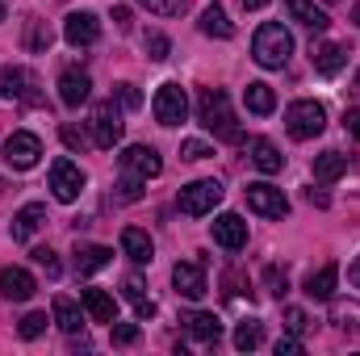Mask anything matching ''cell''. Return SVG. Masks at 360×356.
I'll return each mask as SVG.
<instances>
[{"instance_id":"49","label":"cell","mask_w":360,"mask_h":356,"mask_svg":"<svg viewBox=\"0 0 360 356\" xmlns=\"http://www.w3.org/2000/svg\"><path fill=\"white\" fill-rule=\"evenodd\" d=\"M239 4H243V8H248V13H256V8H264V4H269V0H239Z\"/></svg>"},{"instance_id":"43","label":"cell","mask_w":360,"mask_h":356,"mask_svg":"<svg viewBox=\"0 0 360 356\" xmlns=\"http://www.w3.org/2000/svg\"><path fill=\"white\" fill-rule=\"evenodd\" d=\"M285 327H289V331H293V336H302V331H306V327H310V323H306V314H302V310H297V306H289V310H285Z\"/></svg>"},{"instance_id":"24","label":"cell","mask_w":360,"mask_h":356,"mask_svg":"<svg viewBox=\"0 0 360 356\" xmlns=\"http://www.w3.org/2000/svg\"><path fill=\"white\" fill-rule=\"evenodd\" d=\"M201 34H205V38H231V34H235V25H231V17H226L222 4H205V13H201Z\"/></svg>"},{"instance_id":"17","label":"cell","mask_w":360,"mask_h":356,"mask_svg":"<svg viewBox=\"0 0 360 356\" xmlns=\"http://www.w3.org/2000/svg\"><path fill=\"white\" fill-rule=\"evenodd\" d=\"M122 252H126L134 265H151V260H155V243H151V235L139 231V227H126V231H122Z\"/></svg>"},{"instance_id":"40","label":"cell","mask_w":360,"mask_h":356,"mask_svg":"<svg viewBox=\"0 0 360 356\" xmlns=\"http://www.w3.org/2000/svg\"><path fill=\"white\" fill-rule=\"evenodd\" d=\"M139 340V327L134 323H113V344L117 348H126V344H134Z\"/></svg>"},{"instance_id":"8","label":"cell","mask_w":360,"mask_h":356,"mask_svg":"<svg viewBox=\"0 0 360 356\" xmlns=\"http://www.w3.org/2000/svg\"><path fill=\"white\" fill-rule=\"evenodd\" d=\"M92 147H101V151H109L117 139H122V113L113 109V101H101L96 109H92Z\"/></svg>"},{"instance_id":"5","label":"cell","mask_w":360,"mask_h":356,"mask_svg":"<svg viewBox=\"0 0 360 356\" xmlns=\"http://www.w3.org/2000/svg\"><path fill=\"white\" fill-rule=\"evenodd\" d=\"M0 96L4 101H17V105H42L38 76L30 68H4L0 72Z\"/></svg>"},{"instance_id":"19","label":"cell","mask_w":360,"mask_h":356,"mask_svg":"<svg viewBox=\"0 0 360 356\" xmlns=\"http://www.w3.org/2000/svg\"><path fill=\"white\" fill-rule=\"evenodd\" d=\"M46 222V205L42 201H30L13 214V239H34V231Z\"/></svg>"},{"instance_id":"27","label":"cell","mask_w":360,"mask_h":356,"mask_svg":"<svg viewBox=\"0 0 360 356\" xmlns=\"http://www.w3.org/2000/svg\"><path fill=\"white\" fill-rule=\"evenodd\" d=\"M252 164H256L260 172H281V168H285V155L272 147L269 139H252Z\"/></svg>"},{"instance_id":"21","label":"cell","mask_w":360,"mask_h":356,"mask_svg":"<svg viewBox=\"0 0 360 356\" xmlns=\"http://www.w3.org/2000/svg\"><path fill=\"white\" fill-rule=\"evenodd\" d=\"M285 8H289V17H293L297 25H306L310 34H323V30H327V13H323L314 0H285Z\"/></svg>"},{"instance_id":"7","label":"cell","mask_w":360,"mask_h":356,"mask_svg":"<svg viewBox=\"0 0 360 356\" xmlns=\"http://www.w3.org/2000/svg\"><path fill=\"white\" fill-rule=\"evenodd\" d=\"M38 160H42V143H38V134H30V130L8 134V143H4V164H8V168L30 172Z\"/></svg>"},{"instance_id":"30","label":"cell","mask_w":360,"mask_h":356,"mask_svg":"<svg viewBox=\"0 0 360 356\" xmlns=\"http://www.w3.org/2000/svg\"><path fill=\"white\" fill-rule=\"evenodd\" d=\"M243 96H248V109H252V113H260V117L276 109V92H272L269 84H264V80H256V84H248V92H243Z\"/></svg>"},{"instance_id":"32","label":"cell","mask_w":360,"mask_h":356,"mask_svg":"<svg viewBox=\"0 0 360 356\" xmlns=\"http://www.w3.org/2000/svg\"><path fill=\"white\" fill-rule=\"evenodd\" d=\"M335 323L344 327V331H352V336H360V302H335Z\"/></svg>"},{"instance_id":"33","label":"cell","mask_w":360,"mask_h":356,"mask_svg":"<svg viewBox=\"0 0 360 356\" xmlns=\"http://www.w3.org/2000/svg\"><path fill=\"white\" fill-rule=\"evenodd\" d=\"M25 25H30V34H25V46H30V51H38V55H46V46H51V30H46V21L30 17Z\"/></svg>"},{"instance_id":"35","label":"cell","mask_w":360,"mask_h":356,"mask_svg":"<svg viewBox=\"0 0 360 356\" xmlns=\"http://www.w3.org/2000/svg\"><path fill=\"white\" fill-rule=\"evenodd\" d=\"M143 184H147L143 177L122 172V180H117V197H122V201H139V197H143Z\"/></svg>"},{"instance_id":"41","label":"cell","mask_w":360,"mask_h":356,"mask_svg":"<svg viewBox=\"0 0 360 356\" xmlns=\"http://www.w3.org/2000/svg\"><path fill=\"white\" fill-rule=\"evenodd\" d=\"M59 134H63V143H68L72 151H84V147H89V143H92L89 134H84V130H76V126H63Z\"/></svg>"},{"instance_id":"18","label":"cell","mask_w":360,"mask_h":356,"mask_svg":"<svg viewBox=\"0 0 360 356\" xmlns=\"http://www.w3.org/2000/svg\"><path fill=\"white\" fill-rule=\"evenodd\" d=\"M80 302H84V310L92 314V323H117V302L105 293V289H80Z\"/></svg>"},{"instance_id":"28","label":"cell","mask_w":360,"mask_h":356,"mask_svg":"<svg viewBox=\"0 0 360 356\" xmlns=\"http://www.w3.org/2000/svg\"><path fill=\"white\" fill-rule=\"evenodd\" d=\"M109 260H113V252H109V248H101V243L76 248V272H80V276H89V272H96V268H105Z\"/></svg>"},{"instance_id":"25","label":"cell","mask_w":360,"mask_h":356,"mask_svg":"<svg viewBox=\"0 0 360 356\" xmlns=\"http://www.w3.org/2000/svg\"><path fill=\"white\" fill-rule=\"evenodd\" d=\"M344 172H348V155H340V151H323L314 160V180L319 184H335Z\"/></svg>"},{"instance_id":"12","label":"cell","mask_w":360,"mask_h":356,"mask_svg":"<svg viewBox=\"0 0 360 356\" xmlns=\"http://www.w3.org/2000/svg\"><path fill=\"white\" fill-rule=\"evenodd\" d=\"M248 205L264 218H285L289 214V197L272 184H248Z\"/></svg>"},{"instance_id":"26","label":"cell","mask_w":360,"mask_h":356,"mask_svg":"<svg viewBox=\"0 0 360 356\" xmlns=\"http://www.w3.org/2000/svg\"><path fill=\"white\" fill-rule=\"evenodd\" d=\"M55 323H59V331H68V336H76L80 327H84V314H80V306L72 302V298H55Z\"/></svg>"},{"instance_id":"38","label":"cell","mask_w":360,"mask_h":356,"mask_svg":"<svg viewBox=\"0 0 360 356\" xmlns=\"http://www.w3.org/2000/svg\"><path fill=\"white\" fill-rule=\"evenodd\" d=\"M42 331H46V314H42V310H34V314L21 319V336H25V340H38Z\"/></svg>"},{"instance_id":"2","label":"cell","mask_w":360,"mask_h":356,"mask_svg":"<svg viewBox=\"0 0 360 356\" xmlns=\"http://www.w3.org/2000/svg\"><path fill=\"white\" fill-rule=\"evenodd\" d=\"M289 55H293V38H289V30L276 25V21H264V25L256 30V38H252V59H256L260 68H285Z\"/></svg>"},{"instance_id":"4","label":"cell","mask_w":360,"mask_h":356,"mask_svg":"<svg viewBox=\"0 0 360 356\" xmlns=\"http://www.w3.org/2000/svg\"><path fill=\"white\" fill-rule=\"evenodd\" d=\"M176 201H180V214L205 218V214H214V205L222 201V184H218V180H193V184L180 189Z\"/></svg>"},{"instance_id":"9","label":"cell","mask_w":360,"mask_h":356,"mask_svg":"<svg viewBox=\"0 0 360 356\" xmlns=\"http://www.w3.org/2000/svg\"><path fill=\"white\" fill-rule=\"evenodd\" d=\"M51 193H55L59 201H76V197L84 193V172H80V164L55 160V164H51Z\"/></svg>"},{"instance_id":"42","label":"cell","mask_w":360,"mask_h":356,"mask_svg":"<svg viewBox=\"0 0 360 356\" xmlns=\"http://www.w3.org/2000/svg\"><path fill=\"white\" fill-rule=\"evenodd\" d=\"M117 101H122L126 109H139V105H143V92L134 89V84H117Z\"/></svg>"},{"instance_id":"45","label":"cell","mask_w":360,"mask_h":356,"mask_svg":"<svg viewBox=\"0 0 360 356\" xmlns=\"http://www.w3.org/2000/svg\"><path fill=\"white\" fill-rule=\"evenodd\" d=\"M264 281H269V293H276V298L285 293V272H276V268H269V272H264Z\"/></svg>"},{"instance_id":"3","label":"cell","mask_w":360,"mask_h":356,"mask_svg":"<svg viewBox=\"0 0 360 356\" xmlns=\"http://www.w3.org/2000/svg\"><path fill=\"white\" fill-rule=\"evenodd\" d=\"M285 126H289V134L293 139H314V134H323V126H327V109L319 105V101H293L289 109H285Z\"/></svg>"},{"instance_id":"1","label":"cell","mask_w":360,"mask_h":356,"mask_svg":"<svg viewBox=\"0 0 360 356\" xmlns=\"http://www.w3.org/2000/svg\"><path fill=\"white\" fill-rule=\"evenodd\" d=\"M197 122H201L214 139H222V143H243L239 117H235L231 96L222 89H201V96H197Z\"/></svg>"},{"instance_id":"6","label":"cell","mask_w":360,"mask_h":356,"mask_svg":"<svg viewBox=\"0 0 360 356\" xmlns=\"http://www.w3.org/2000/svg\"><path fill=\"white\" fill-rule=\"evenodd\" d=\"M151 109H155V122L160 126H180L188 117V96H184V89H180L176 80H168V84H160Z\"/></svg>"},{"instance_id":"29","label":"cell","mask_w":360,"mask_h":356,"mask_svg":"<svg viewBox=\"0 0 360 356\" xmlns=\"http://www.w3.org/2000/svg\"><path fill=\"white\" fill-rule=\"evenodd\" d=\"M264 344V327H260V319H243L239 327H235V348L239 352H256Z\"/></svg>"},{"instance_id":"50","label":"cell","mask_w":360,"mask_h":356,"mask_svg":"<svg viewBox=\"0 0 360 356\" xmlns=\"http://www.w3.org/2000/svg\"><path fill=\"white\" fill-rule=\"evenodd\" d=\"M352 21H356V25H360V4H356V8H352Z\"/></svg>"},{"instance_id":"39","label":"cell","mask_w":360,"mask_h":356,"mask_svg":"<svg viewBox=\"0 0 360 356\" xmlns=\"http://www.w3.org/2000/svg\"><path fill=\"white\" fill-rule=\"evenodd\" d=\"M180 155H184V160H188V164H197V160H210V155H214V151H210V147H205V143H197V139H188V143H184V147H180Z\"/></svg>"},{"instance_id":"44","label":"cell","mask_w":360,"mask_h":356,"mask_svg":"<svg viewBox=\"0 0 360 356\" xmlns=\"http://www.w3.org/2000/svg\"><path fill=\"white\" fill-rule=\"evenodd\" d=\"M302 352V340H297V336H293V331H289V336H281V340H276V356H297Z\"/></svg>"},{"instance_id":"47","label":"cell","mask_w":360,"mask_h":356,"mask_svg":"<svg viewBox=\"0 0 360 356\" xmlns=\"http://www.w3.org/2000/svg\"><path fill=\"white\" fill-rule=\"evenodd\" d=\"M113 21H117V30H130V8L117 4V8H113Z\"/></svg>"},{"instance_id":"51","label":"cell","mask_w":360,"mask_h":356,"mask_svg":"<svg viewBox=\"0 0 360 356\" xmlns=\"http://www.w3.org/2000/svg\"><path fill=\"white\" fill-rule=\"evenodd\" d=\"M356 92H360V72H356Z\"/></svg>"},{"instance_id":"15","label":"cell","mask_w":360,"mask_h":356,"mask_svg":"<svg viewBox=\"0 0 360 356\" xmlns=\"http://www.w3.org/2000/svg\"><path fill=\"white\" fill-rule=\"evenodd\" d=\"M89 92H92L89 72H76V68H68V72L59 76V101H63L68 109H80V105L89 101Z\"/></svg>"},{"instance_id":"37","label":"cell","mask_w":360,"mask_h":356,"mask_svg":"<svg viewBox=\"0 0 360 356\" xmlns=\"http://www.w3.org/2000/svg\"><path fill=\"white\" fill-rule=\"evenodd\" d=\"M139 4H147V13H160V17H180L188 0H139Z\"/></svg>"},{"instance_id":"11","label":"cell","mask_w":360,"mask_h":356,"mask_svg":"<svg viewBox=\"0 0 360 356\" xmlns=\"http://www.w3.org/2000/svg\"><path fill=\"white\" fill-rule=\"evenodd\" d=\"M122 172H130V177H160L164 172V160H160V151L155 147H126L122 151Z\"/></svg>"},{"instance_id":"36","label":"cell","mask_w":360,"mask_h":356,"mask_svg":"<svg viewBox=\"0 0 360 356\" xmlns=\"http://www.w3.org/2000/svg\"><path fill=\"white\" fill-rule=\"evenodd\" d=\"M30 256H34V265L42 268V272H46V276H51V281H55V276H59V272H63V268H59V256H55V252H51V248H34V252H30Z\"/></svg>"},{"instance_id":"20","label":"cell","mask_w":360,"mask_h":356,"mask_svg":"<svg viewBox=\"0 0 360 356\" xmlns=\"http://www.w3.org/2000/svg\"><path fill=\"white\" fill-rule=\"evenodd\" d=\"M184 331L201 344V348H210V344H218V336H222V323L214 319V314H205V310H197V314H188L184 319Z\"/></svg>"},{"instance_id":"31","label":"cell","mask_w":360,"mask_h":356,"mask_svg":"<svg viewBox=\"0 0 360 356\" xmlns=\"http://www.w3.org/2000/svg\"><path fill=\"white\" fill-rule=\"evenodd\" d=\"M122 289H126V298L134 302L139 319H151V314H155V302L147 298V289H143V281H139V276H126V285H122Z\"/></svg>"},{"instance_id":"10","label":"cell","mask_w":360,"mask_h":356,"mask_svg":"<svg viewBox=\"0 0 360 356\" xmlns=\"http://www.w3.org/2000/svg\"><path fill=\"white\" fill-rule=\"evenodd\" d=\"M172 285H176V293H184L188 302H201L205 293H210V285H205V268L201 260H180L172 268Z\"/></svg>"},{"instance_id":"16","label":"cell","mask_w":360,"mask_h":356,"mask_svg":"<svg viewBox=\"0 0 360 356\" xmlns=\"http://www.w3.org/2000/svg\"><path fill=\"white\" fill-rule=\"evenodd\" d=\"M34 276L25 272V268H0V293L8 298V302H30L34 298Z\"/></svg>"},{"instance_id":"34","label":"cell","mask_w":360,"mask_h":356,"mask_svg":"<svg viewBox=\"0 0 360 356\" xmlns=\"http://www.w3.org/2000/svg\"><path fill=\"white\" fill-rule=\"evenodd\" d=\"M143 46H147V55H151L155 63H164V59H168V51H172V42H168L160 30H151V34L143 38Z\"/></svg>"},{"instance_id":"52","label":"cell","mask_w":360,"mask_h":356,"mask_svg":"<svg viewBox=\"0 0 360 356\" xmlns=\"http://www.w3.org/2000/svg\"><path fill=\"white\" fill-rule=\"evenodd\" d=\"M0 21H4V8H0Z\"/></svg>"},{"instance_id":"22","label":"cell","mask_w":360,"mask_h":356,"mask_svg":"<svg viewBox=\"0 0 360 356\" xmlns=\"http://www.w3.org/2000/svg\"><path fill=\"white\" fill-rule=\"evenodd\" d=\"M310 59H314V72H323V76H335V72L348 63V51H344L340 42H319V46L310 51Z\"/></svg>"},{"instance_id":"13","label":"cell","mask_w":360,"mask_h":356,"mask_svg":"<svg viewBox=\"0 0 360 356\" xmlns=\"http://www.w3.org/2000/svg\"><path fill=\"white\" fill-rule=\"evenodd\" d=\"M214 243L226 252H243L248 248V222L239 214H218L214 218Z\"/></svg>"},{"instance_id":"23","label":"cell","mask_w":360,"mask_h":356,"mask_svg":"<svg viewBox=\"0 0 360 356\" xmlns=\"http://www.w3.org/2000/svg\"><path fill=\"white\" fill-rule=\"evenodd\" d=\"M335 281H340V265H323L319 272H310V276H306V293H310L314 302H331Z\"/></svg>"},{"instance_id":"14","label":"cell","mask_w":360,"mask_h":356,"mask_svg":"<svg viewBox=\"0 0 360 356\" xmlns=\"http://www.w3.org/2000/svg\"><path fill=\"white\" fill-rule=\"evenodd\" d=\"M63 38L72 42V46H92L96 38H101V21L92 17V13H68V21H63Z\"/></svg>"},{"instance_id":"48","label":"cell","mask_w":360,"mask_h":356,"mask_svg":"<svg viewBox=\"0 0 360 356\" xmlns=\"http://www.w3.org/2000/svg\"><path fill=\"white\" fill-rule=\"evenodd\" d=\"M348 281H352V285L360 289V256L352 260V265H348Z\"/></svg>"},{"instance_id":"46","label":"cell","mask_w":360,"mask_h":356,"mask_svg":"<svg viewBox=\"0 0 360 356\" xmlns=\"http://www.w3.org/2000/svg\"><path fill=\"white\" fill-rule=\"evenodd\" d=\"M344 126H348V134L360 139V109H348V113H344Z\"/></svg>"}]
</instances>
